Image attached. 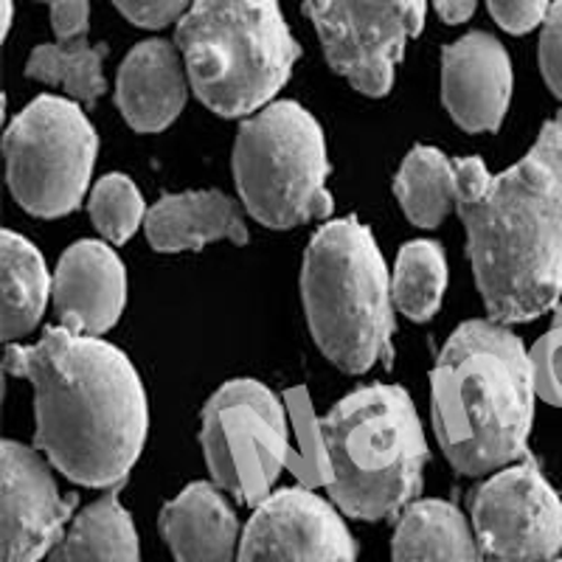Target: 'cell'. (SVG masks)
<instances>
[{"mask_svg":"<svg viewBox=\"0 0 562 562\" xmlns=\"http://www.w3.org/2000/svg\"><path fill=\"white\" fill-rule=\"evenodd\" d=\"M467 254L492 321L549 313L562 293V119L501 175L481 158L456 160Z\"/></svg>","mask_w":562,"mask_h":562,"instance_id":"cell-2","label":"cell"},{"mask_svg":"<svg viewBox=\"0 0 562 562\" xmlns=\"http://www.w3.org/2000/svg\"><path fill=\"white\" fill-rule=\"evenodd\" d=\"M231 164L245 211L268 228H295L333 214L324 133L301 104L273 102L250 115Z\"/></svg>","mask_w":562,"mask_h":562,"instance_id":"cell-7","label":"cell"},{"mask_svg":"<svg viewBox=\"0 0 562 562\" xmlns=\"http://www.w3.org/2000/svg\"><path fill=\"white\" fill-rule=\"evenodd\" d=\"M473 531L490 562H551L562 549V501L531 459L473 492Z\"/></svg>","mask_w":562,"mask_h":562,"instance_id":"cell-11","label":"cell"},{"mask_svg":"<svg viewBox=\"0 0 562 562\" xmlns=\"http://www.w3.org/2000/svg\"><path fill=\"white\" fill-rule=\"evenodd\" d=\"M144 231L155 250L160 254H180V250H200L209 243L245 245L248 225L243 209L223 192H186L160 198L147 211Z\"/></svg>","mask_w":562,"mask_h":562,"instance_id":"cell-17","label":"cell"},{"mask_svg":"<svg viewBox=\"0 0 562 562\" xmlns=\"http://www.w3.org/2000/svg\"><path fill=\"white\" fill-rule=\"evenodd\" d=\"M394 194L416 228H436L459 203V172L445 153L416 147L396 172Z\"/></svg>","mask_w":562,"mask_h":562,"instance_id":"cell-22","label":"cell"},{"mask_svg":"<svg viewBox=\"0 0 562 562\" xmlns=\"http://www.w3.org/2000/svg\"><path fill=\"white\" fill-rule=\"evenodd\" d=\"M329 498L349 518L380 520L414 504L428 464L411 396L400 385H366L344 396L326 419Z\"/></svg>","mask_w":562,"mask_h":562,"instance_id":"cell-4","label":"cell"},{"mask_svg":"<svg viewBox=\"0 0 562 562\" xmlns=\"http://www.w3.org/2000/svg\"><path fill=\"white\" fill-rule=\"evenodd\" d=\"M115 9L140 29H164L189 12L194 0H113Z\"/></svg>","mask_w":562,"mask_h":562,"instance_id":"cell-29","label":"cell"},{"mask_svg":"<svg viewBox=\"0 0 562 562\" xmlns=\"http://www.w3.org/2000/svg\"><path fill=\"white\" fill-rule=\"evenodd\" d=\"M540 68L549 90L562 102V0L551 3L540 34Z\"/></svg>","mask_w":562,"mask_h":562,"instance_id":"cell-28","label":"cell"},{"mask_svg":"<svg viewBox=\"0 0 562 562\" xmlns=\"http://www.w3.org/2000/svg\"><path fill=\"white\" fill-rule=\"evenodd\" d=\"M551 562H562V557H560V560H551Z\"/></svg>","mask_w":562,"mask_h":562,"instance_id":"cell-34","label":"cell"},{"mask_svg":"<svg viewBox=\"0 0 562 562\" xmlns=\"http://www.w3.org/2000/svg\"><path fill=\"white\" fill-rule=\"evenodd\" d=\"M445 288H448V259L441 245L430 239L403 245L391 281L396 310L411 321H430L441 307Z\"/></svg>","mask_w":562,"mask_h":562,"instance_id":"cell-23","label":"cell"},{"mask_svg":"<svg viewBox=\"0 0 562 562\" xmlns=\"http://www.w3.org/2000/svg\"><path fill=\"white\" fill-rule=\"evenodd\" d=\"M175 45L200 102L228 119L268 108L299 57L276 0H194Z\"/></svg>","mask_w":562,"mask_h":562,"instance_id":"cell-6","label":"cell"},{"mask_svg":"<svg viewBox=\"0 0 562 562\" xmlns=\"http://www.w3.org/2000/svg\"><path fill=\"white\" fill-rule=\"evenodd\" d=\"M52 301L63 329L102 338L127 304V270L115 250L99 239L70 245L54 273Z\"/></svg>","mask_w":562,"mask_h":562,"instance_id":"cell-15","label":"cell"},{"mask_svg":"<svg viewBox=\"0 0 562 562\" xmlns=\"http://www.w3.org/2000/svg\"><path fill=\"white\" fill-rule=\"evenodd\" d=\"M0 495H3V551L0 562H40L63 540V526L77 498H63L37 450L3 441Z\"/></svg>","mask_w":562,"mask_h":562,"instance_id":"cell-13","label":"cell"},{"mask_svg":"<svg viewBox=\"0 0 562 562\" xmlns=\"http://www.w3.org/2000/svg\"><path fill=\"white\" fill-rule=\"evenodd\" d=\"M434 7L445 23H464L473 18L479 0H434Z\"/></svg>","mask_w":562,"mask_h":562,"instance_id":"cell-32","label":"cell"},{"mask_svg":"<svg viewBox=\"0 0 562 562\" xmlns=\"http://www.w3.org/2000/svg\"><path fill=\"white\" fill-rule=\"evenodd\" d=\"M160 535L178 562H237L239 524L211 484H189L160 512Z\"/></svg>","mask_w":562,"mask_h":562,"instance_id":"cell-18","label":"cell"},{"mask_svg":"<svg viewBox=\"0 0 562 562\" xmlns=\"http://www.w3.org/2000/svg\"><path fill=\"white\" fill-rule=\"evenodd\" d=\"M358 549L338 512L307 486L270 492L254 509L237 562H355Z\"/></svg>","mask_w":562,"mask_h":562,"instance_id":"cell-12","label":"cell"},{"mask_svg":"<svg viewBox=\"0 0 562 562\" xmlns=\"http://www.w3.org/2000/svg\"><path fill=\"white\" fill-rule=\"evenodd\" d=\"M200 439L214 484L248 506L268 498L295 456L281 400L256 380H234L211 396Z\"/></svg>","mask_w":562,"mask_h":562,"instance_id":"cell-9","label":"cell"},{"mask_svg":"<svg viewBox=\"0 0 562 562\" xmlns=\"http://www.w3.org/2000/svg\"><path fill=\"white\" fill-rule=\"evenodd\" d=\"M99 138L79 104L40 97L9 124L3 138L7 183L34 217H65L88 192Z\"/></svg>","mask_w":562,"mask_h":562,"instance_id":"cell-8","label":"cell"},{"mask_svg":"<svg viewBox=\"0 0 562 562\" xmlns=\"http://www.w3.org/2000/svg\"><path fill=\"white\" fill-rule=\"evenodd\" d=\"M535 400L529 351L498 321L461 324L430 371L436 439L464 475L495 473L524 459Z\"/></svg>","mask_w":562,"mask_h":562,"instance_id":"cell-3","label":"cell"},{"mask_svg":"<svg viewBox=\"0 0 562 562\" xmlns=\"http://www.w3.org/2000/svg\"><path fill=\"white\" fill-rule=\"evenodd\" d=\"M90 0H52V29L59 43H70L88 34Z\"/></svg>","mask_w":562,"mask_h":562,"instance_id":"cell-31","label":"cell"},{"mask_svg":"<svg viewBox=\"0 0 562 562\" xmlns=\"http://www.w3.org/2000/svg\"><path fill=\"white\" fill-rule=\"evenodd\" d=\"M43 256L29 239L3 231L0 239V290H3V340L29 335L43 318L45 301L52 295Z\"/></svg>","mask_w":562,"mask_h":562,"instance_id":"cell-20","label":"cell"},{"mask_svg":"<svg viewBox=\"0 0 562 562\" xmlns=\"http://www.w3.org/2000/svg\"><path fill=\"white\" fill-rule=\"evenodd\" d=\"M486 7L509 34H526L549 14V0H486Z\"/></svg>","mask_w":562,"mask_h":562,"instance_id":"cell-30","label":"cell"},{"mask_svg":"<svg viewBox=\"0 0 562 562\" xmlns=\"http://www.w3.org/2000/svg\"><path fill=\"white\" fill-rule=\"evenodd\" d=\"M529 360L535 371L537 396L562 408V301L549 333L540 335V340L529 349Z\"/></svg>","mask_w":562,"mask_h":562,"instance_id":"cell-27","label":"cell"},{"mask_svg":"<svg viewBox=\"0 0 562 562\" xmlns=\"http://www.w3.org/2000/svg\"><path fill=\"white\" fill-rule=\"evenodd\" d=\"M326 63L366 97H385L405 45L425 26V0H304Z\"/></svg>","mask_w":562,"mask_h":562,"instance_id":"cell-10","label":"cell"},{"mask_svg":"<svg viewBox=\"0 0 562 562\" xmlns=\"http://www.w3.org/2000/svg\"><path fill=\"white\" fill-rule=\"evenodd\" d=\"M509 99V54L492 34H467L441 52V102L461 130L495 133Z\"/></svg>","mask_w":562,"mask_h":562,"instance_id":"cell-14","label":"cell"},{"mask_svg":"<svg viewBox=\"0 0 562 562\" xmlns=\"http://www.w3.org/2000/svg\"><path fill=\"white\" fill-rule=\"evenodd\" d=\"M48 3H52V0H48Z\"/></svg>","mask_w":562,"mask_h":562,"instance_id":"cell-35","label":"cell"},{"mask_svg":"<svg viewBox=\"0 0 562 562\" xmlns=\"http://www.w3.org/2000/svg\"><path fill=\"white\" fill-rule=\"evenodd\" d=\"M48 562H140L133 518L115 492L85 506Z\"/></svg>","mask_w":562,"mask_h":562,"instance_id":"cell-21","label":"cell"},{"mask_svg":"<svg viewBox=\"0 0 562 562\" xmlns=\"http://www.w3.org/2000/svg\"><path fill=\"white\" fill-rule=\"evenodd\" d=\"M3 37H7V32H9V26H12V0H3Z\"/></svg>","mask_w":562,"mask_h":562,"instance_id":"cell-33","label":"cell"},{"mask_svg":"<svg viewBox=\"0 0 562 562\" xmlns=\"http://www.w3.org/2000/svg\"><path fill=\"white\" fill-rule=\"evenodd\" d=\"M7 371L34 385V445L65 479L93 490L127 479L147 441L149 405L122 351L48 326L34 346H9Z\"/></svg>","mask_w":562,"mask_h":562,"instance_id":"cell-1","label":"cell"},{"mask_svg":"<svg viewBox=\"0 0 562 562\" xmlns=\"http://www.w3.org/2000/svg\"><path fill=\"white\" fill-rule=\"evenodd\" d=\"M301 299L315 344L346 374L394 358V295L383 254L360 220H333L301 265Z\"/></svg>","mask_w":562,"mask_h":562,"instance_id":"cell-5","label":"cell"},{"mask_svg":"<svg viewBox=\"0 0 562 562\" xmlns=\"http://www.w3.org/2000/svg\"><path fill=\"white\" fill-rule=\"evenodd\" d=\"M284 405L293 419L295 434V456L293 464L288 467L290 473L299 479L301 486H326L329 484V459H326L324 430H321V419L313 411V400H310L307 389H290L284 394Z\"/></svg>","mask_w":562,"mask_h":562,"instance_id":"cell-26","label":"cell"},{"mask_svg":"<svg viewBox=\"0 0 562 562\" xmlns=\"http://www.w3.org/2000/svg\"><path fill=\"white\" fill-rule=\"evenodd\" d=\"M189 93L180 48L169 40L138 43L119 68L115 104L135 133H160L180 115Z\"/></svg>","mask_w":562,"mask_h":562,"instance_id":"cell-16","label":"cell"},{"mask_svg":"<svg viewBox=\"0 0 562 562\" xmlns=\"http://www.w3.org/2000/svg\"><path fill=\"white\" fill-rule=\"evenodd\" d=\"M90 220L108 243H127L147 220V205L138 186L124 175H108L99 180L90 194Z\"/></svg>","mask_w":562,"mask_h":562,"instance_id":"cell-25","label":"cell"},{"mask_svg":"<svg viewBox=\"0 0 562 562\" xmlns=\"http://www.w3.org/2000/svg\"><path fill=\"white\" fill-rule=\"evenodd\" d=\"M104 57L108 45H88V40H70L59 45H37L26 63V74L40 82L59 85L77 102H97L104 93Z\"/></svg>","mask_w":562,"mask_h":562,"instance_id":"cell-24","label":"cell"},{"mask_svg":"<svg viewBox=\"0 0 562 562\" xmlns=\"http://www.w3.org/2000/svg\"><path fill=\"white\" fill-rule=\"evenodd\" d=\"M391 562H484V551L453 504L416 501L396 524Z\"/></svg>","mask_w":562,"mask_h":562,"instance_id":"cell-19","label":"cell"}]
</instances>
